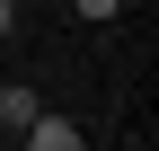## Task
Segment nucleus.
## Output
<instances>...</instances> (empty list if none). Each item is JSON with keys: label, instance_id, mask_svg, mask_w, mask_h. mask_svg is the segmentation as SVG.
I'll return each mask as SVG.
<instances>
[{"label": "nucleus", "instance_id": "1", "mask_svg": "<svg viewBox=\"0 0 159 151\" xmlns=\"http://www.w3.org/2000/svg\"><path fill=\"white\" fill-rule=\"evenodd\" d=\"M18 142H27V151H89V142H80V124H71V116H35V124H27Z\"/></svg>", "mask_w": 159, "mask_h": 151}, {"label": "nucleus", "instance_id": "3", "mask_svg": "<svg viewBox=\"0 0 159 151\" xmlns=\"http://www.w3.org/2000/svg\"><path fill=\"white\" fill-rule=\"evenodd\" d=\"M71 9H80V18H89V27H106V18H115V9H124V0H71Z\"/></svg>", "mask_w": 159, "mask_h": 151}, {"label": "nucleus", "instance_id": "2", "mask_svg": "<svg viewBox=\"0 0 159 151\" xmlns=\"http://www.w3.org/2000/svg\"><path fill=\"white\" fill-rule=\"evenodd\" d=\"M35 116H44V98H35L27 80H0V124H9V134H27Z\"/></svg>", "mask_w": 159, "mask_h": 151}, {"label": "nucleus", "instance_id": "4", "mask_svg": "<svg viewBox=\"0 0 159 151\" xmlns=\"http://www.w3.org/2000/svg\"><path fill=\"white\" fill-rule=\"evenodd\" d=\"M9 27H18V9H9V0H0V36H9Z\"/></svg>", "mask_w": 159, "mask_h": 151}]
</instances>
